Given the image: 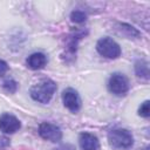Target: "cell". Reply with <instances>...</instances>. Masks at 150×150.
Returning <instances> with one entry per match:
<instances>
[{"label":"cell","mask_w":150,"mask_h":150,"mask_svg":"<svg viewBox=\"0 0 150 150\" xmlns=\"http://www.w3.org/2000/svg\"><path fill=\"white\" fill-rule=\"evenodd\" d=\"M56 83L50 79H43L35 83L30 90V97L40 103H48L56 91Z\"/></svg>","instance_id":"obj_1"},{"label":"cell","mask_w":150,"mask_h":150,"mask_svg":"<svg viewBox=\"0 0 150 150\" xmlns=\"http://www.w3.org/2000/svg\"><path fill=\"white\" fill-rule=\"evenodd\" d=\"M138 115L142 117L148 118L150 116V108H149V101H144L141 107L138 108Z\"/></svg>","instance_id":"obj_14"},{"label":"cell","mask_w":150,"mask_h":150,"mask_svg":"<svg viewBox=\"0 0 150 150\" xmlns=\"http://www.w3.org/2000/svg\"><path fill=\"white\" fill-rule=\"evenodd\" d=\"M21 127L20 121L12 114L5 112L0 116V130L5 134H14Z\"/></svg>","instance_id":"obj_7"},{"label":"cell","mask_w":150,"mask_h":150,"mask_svg":"<svg viewBox=\"0 0 150 150\" xmlns=\"http://www.w3.org/2000/svg\"><path fill=\"white\" fill-rule=\"evenodd\" d=\"M79 143L82 150H97L98 149V138L90 132H82L79 137Z\"/></svg>","instance_id":"obj_8"},{"label":"cell","mask_w":150,"mask_h":150,"mask_svg":"<svg viewBox=\"0 0 150 150\" xmlns=\"http://www.w3.org/2000/svg\"><path fill=\"white\" fill-rule=\"evenodd\" d=\"M108 142L114 149L125 150L132 146L134 137L127 129H114L108 134Z\"/></svg>","instance_id":"obj_2"},{"label":"cell","mask_w":150,"mask_h":150,"mask_svg":"<svg viewBox=\"0 0 150 150\" xmlns=\"http://www.w3.org/2000/svg\"><path fill=\"white\" fill-rule=\"evenodd\" d=\"M62 102L67 109L73 112H76L81 108V98L77 91L73 88H67L62 93Z\"/></svg>","instance_id":"obj_6"},{"label":"cell","mask_w":150,"mask_h":150,"mask_svg":"<svg viewBox=\"0 0 150 150\" xmlns=\"http://www.w3.org/2000/svg\"><path fill=\"white\" fill-rule=\"evenodd\" d=\"M96 50L100 55L107 59H117L121 56L120 45L110 38H102L96 43Z\"/></svg>","instance_id":"obj_3"},{"label":"cell","mask_w":150,"mask_h":150,"mask_svg":"<svg viewBox=\"0 0 150 150\" xmlns=\"http://www.w3.org/2000/svg\"><path fill=\"white\" fill-rule=\"evenodd\" d=\"M117 32L128 39H139L141 38V33L136 28H134L132 26H130L128 23H118Z\"/></svg>","instance_id":"obj_10"},{"label":"cell","mask_w":150,"mask_h":150,"mask_svg":"<svg viewBox=\"0 0 150 150\" xmlns=\"http://www.w3.org/2000/svg\"><path fill=\"white\" fill-rule=\"evenodd\" d=\"M8 70V64L4 60H0V76H4Z\"/></svg>","instance_id":"obj_15"},{"label":"cell","mask_w":150,"mask_h":150,"mask_svg":"<svg viewBox=\"0 0 150 150\" xmlns=\"http://www.w3.org/2000/svg\"><path fill=\"white\" fill-rule=\"evenodd\" d=\"M129 80L127 76L120 73H115L110 76L108 81V89L110 93H112L116 96H123L129 90Z\"/></svg>","instance_id":"obj_4"},{"label":"cell","mask_w":150,"mask_h":150,"mask_svg":"<svg viewBox=\"0 0 150 150\" xmlns=\"http://www.w3.org/2000/svg\"><path fill=\"white\" fill-rule=\"evenodd\" d=\"M135 73L138 77L149 79V63L148 61H145L144 59H139L135 62Z\"/></svg>","instance_id":"obj_11"},{"label":"cell","mask_w":150,"mask_h":150,"mask_svg":"<svg viewBox=\"0 0 150 150\" xmlns=\"http://www.w3.org/2000/svg\"><path fill=\"white\" fill-rule=\"evenodd\" d=\"M2 86H4V89H5L6 91L11 93V94L15 93L16 89H18V83H16L13 79H8V80H6V81L2 83Z\"/></svg>","instance_id":"obj_13"},{"label":"cell","mask_w":150,"mask_h":150,"mask_svg":"<svg viewBox=\"0 0 150 150\" xmlns=\"http://www.w3.org/2000/svg\"><path fill=\"white\" fill-rule=\"evenodd\" d=\"M39 135L43 139L50 141V142H59L62 138L61 129L57 125L48 122H43L39 125Z\"/></svg>","instance_id":"obj_5"},{"label":"cell","mask_w":150,"mask_h":150,"mask_svg":"<svg viewBox=\"0 0 150 150\" xmlns=\"http://www.w3.org/2000/svg\"><path fill=\"white\" fill-rule=\"evenodd\" d=\"M70 20L75 23H82L87 20V14L83 11H73L70 13Z\"/></svg>","instance_id":"obj_12"},{"label":"cell","mask_w":150,"mask_h":150,"mask_svg":"<svg viewBox=\"0 0 150 150\" xmlns=\"http://www.w3.org/2000/svg\"><path fill=\"white\" fill-rule=\"evenodd\" d=\"M47 64V56L43 53H33L27 59V66L30 69H42Z\"/></svg>","instance_id":"obj_9"},{"label":"cell","mask_w":150,"mask_h":150,"mask_svg":"<svg viewBox=\"0 0 150 150\" xmlns=\"http://www.w3.org/2000/svg\"><path fill=\"white\" fill-rule=\"evenodd\" d=\"M54 150H75V148L71 144H63V145H61V146H59Z\"/></svg>","instance_id":"obj_16"}]
</instances>
